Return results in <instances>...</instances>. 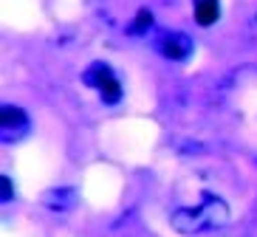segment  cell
Here are the masks:
<instances>
[{"label": "cell", "mask_w": 257, "mask_h": 237, "mask_svg": "<svg viewBox=\"0 0 257 237\" xmlns=\"http://www.w3.org/2000/svg\"><path fill=\"white\" fill-rule=\"evenodd\" d=\"M175 231L181 234H201V231H212V229H223L229 223V206L226 200L206 195L201 206H187L170 217Z\"/></svg>", "instance_id": "obj_1"}, {"label": "cell", "mask_w": 257, "mask_h": 237, "mask_svg": "<svg viewBox=\"0 0 257 237\" xmlns=\"http://www.w3.org/2000/svg\"><path fill=\"white\" fill-rule=\"evenodd\" d=\"M85 82L99 88V91H102V99H105L107 105H116V102L121 99V85L105 62H96V65H91V68L85 71Z\"/></svg>", "instance_id": "obj_2"}, {"label": "cell", "mask_w": 257, "mask_h": 237, "mask_svg": "<svg viewBox=\"0 0 257 237\" xmlns=\"http://www.w3.org/2000/svg\"><path fill=\"white\" fill-rule=\"evenodd\" d=\"M161 54L167 60H189L192 54V40L187 34H167L161 43Z\"/></svg>", "instance_id": "obj_3"}, {"label": "cell", "mask_w": 257, "mask_h": 237, "mask_svg": "<svg viewBox=\"0 0 257 237\" xmlns=\"http://www.w3.org/2000/svg\"><path fill=\"white\" fill-rule=\"evenodd\" d=\"M218 17H220V3L218 0H195V20L201 26L218 23Z\"/></svg>", "instance_id": "obj_4"}, {"label": "cell", "mask_w": 257, "mask_h": 237, "mask_svg": "<svg viewBox=\"0 0 257 237\" xmlns=\"http://www.w3.org/2000/svg\"><path fill=\"white\" fill-rule=\"evenodd\" d=\"M26 110H20V107H15V105H3L0 107V124L6 127V130H12V127H23L26 124Z\"/></svg>", "instance_id": "obj_5"}, {"label": "cell", "mask_w": 257, "mask_h": 237, "mask_svg": "<svg viewBox=\"0 0 257 237\" xmlns=\"http://www.w3.org/2000/svg\"><path fill=\"white\" fill-rule=\"evenodd\" d=\"M150 26H153V15L147 12V9H142V12H139V17L133 20V23H130L127 31H130V34H144V31L150 29Z\"/></svg>", "instance_id": "obj_6"}, {"label": "cell", "mask_w": 257, "mask_h": 237, "mask_svg": "<svg viewBox=\"0 0 257 237\" xmlns=\"http://www.w3.org/2000/svg\"><path fill=\"white\" fill-rule=\"evenodd\" d=\"M0 186H3V200H12V181L0 178Z\"/></svg>", "instance_id": "obj_7"}]
</instances>
